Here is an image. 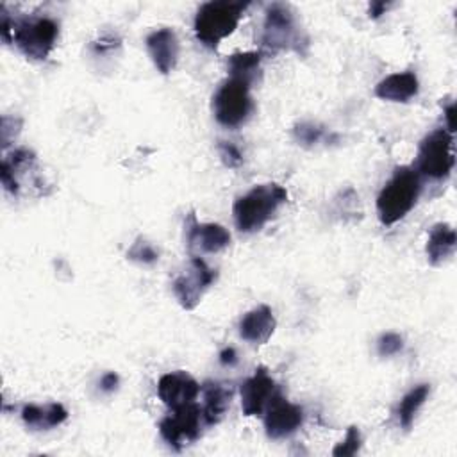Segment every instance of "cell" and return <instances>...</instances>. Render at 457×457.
<instances>
[{
    "mask_svg": "<svg viewBox=\"0 0 457 457\" xmlns=\"http://www.w3.org/2000/svg\"><path fill=\"white\" fill-rule=\"evenodd\" d=\"M403 348V339L396 332H386L377 341V352L380 357L396 355Z\"/></svg>",
    "mask_w": 457,
    "mask_h": 457,
    "instance_id": "d4e9b609",
    "label": "cell"
},
{
    "mask_svg": "<svg viewBox=\"0 0 457 457\" xmlns=\"http://www.w3.org/2000/svg\"><path fill=\"white\" fill-rule=\"evenodd\" d=\"M204 393V407H202V416L205 425H216L221 421L225 416L227 409L230 407L232 400V387L223 384V382H212L207 380L200 387Z\"/></svg>",
    "mask_w": 457,
    "mask_h": 457,
    "instance_id": "e0dca14e",
    "label": "cell"
},
{
    "mask_svg": "<svg viewBox=\"0 0 457 457\" xmlns=\"http://www.w3.org/2000/svg\"><path fill=\"white\" fill-rule=\"evenodd\" d=\"M287 202V191L280 184L268 182L253 186L248 193L239 196L234 202L232 214L236 227L241 232H257L261 230L277 209Z\"/></svg>",
    "mask_w": 457,
    "mask_h": 457,
    "instance_id": "6da1fadb",
    "label": "cell"
},
{
    "mask_svg": "<svg viewBox=\"0 0 457 457\" xmlns=\"http://www.w3.org/2000/svg\"><path fill=\"white\" fill-rule=\"evenodd\" d=\"M300 30L289 5L275 2L266 9L261 43L264 50L275 54L278 50H300Z\"/></svg>",
    "mask_w": 457,
    "mask_h": 457,
    "instance_id": "52a82bcc",
    "label": "cell"
},
{
    "mask_svg": "<svg viewBox=\"0 0 457 457\" xmlns=\"http://www.w3.org/2000/svg\"><path fill=\"white\" fill-rule=\"evenodd\" d=\"M453 112H455V104H450L445 107V118H446V130L453 132Z\"/></svg>",
    "mask_w": 457,
    "mask_h": 457,
    "instance_id": "f546056e",
    "label": "cell"
},
{
    "mask_svg": "<svg viewBox=\"0 0 457 457\" xmlns=\"http://www.w3.org/2000/svg\"><path fill=\"white\" fill-rule=\"evenodd\" d=\"M421 191L420 173L411 166H398L377 196L378 220L384 225L400 221L416 204Z\"/></svg>",
    "mask_w": 457,
    "mask_h": 457,
    "instance_id": "7a4b0ae2",
    "label": "cell"
},
{
    "mask_svg": "<svg viewBox=\"0 0 457 457\" xmlns=\"http://www.w3.org/2000/svg\"><path fill=\"white\" fill-rule=\"evenodd\" d=\"M293 136L295 139L303 145V146H312L316 143H320L325 136V129L318 123H312V121H302L298 125H295L293 129Z\"/></svg>",
    "mask_w": 457,
    "mask_h": 457,
    "instance_id": "7402d4cb",
    "label": "cell"
},
{
    "mask_svg": "<svg viewBox=\"0 0 457 457\" xmlns=\"http://www.w3.org/2000/svg\"><path fill=\"white\" fill-rule=\"evenodd\" d=\"M455 164L453 136L446 129H436L423 137L416 155V171L428 179H446Z\"/></svg>",
    "mask_w": 457,
    "mask_h": 457,
    "instance_id": "8992f818",
    "label": "cell"
},
{
    "mask_svg": "<svg viewBox=\"0 0 457 457\" xmlns=\"http://www.w3.org/2000/svg\"><path fill=\"white\" fill-rule=\"evenodd\" d=\"M218 154L223 164L228 168H239L243 164V155L239 148L230 141H218Z\"/></svg>",
    "mask_w": 457,
    "mask_h": 457,
    "instance_id": "484cf974",
    "label": "cell"
},
{
    "mask_svg": "<svg viewBox=\"0 0 457 457\" xmlns=\"http://www.w3.org/2000/svg\"><path fill=\"white\" fill-rule=\"evenodd\" d=\"M278 393L275 380L266 368L259 366L252 377L241 384V407L245 416H259L266 411L271 398Z\"/></svg>",
    "mask_w": 457,
    "mask_h": 457,
    "instance_id": "8fae6325",
    "label": "cell"
},
{
    "mask_svg": "<svg viewBox=\"0 0 457 457\" xmlns=\"http://www.w3.org/2000/svg\"><path fill=\"white\" fill-rule=\"evenodd\" d=\"M264 412V428L271 439L287 437L295 434L303 423V409L287 402L280 393L271 398Z\"/></svg>",
    "mask_w": 457,
    "mask_h": 457,
    "instance_id": "30bf717a",
    "label": "cell"
},
{
    "mask_svg": "<svg viewBox=\"0 0 457 457\" xmlns=\"http://www.w3.org/2000/svg\"><path fill=\"white\" fill-rule=\"evenodd\" d=\"M387 7H389V4H386V2H371V5H370V18H378V16H382L386 11H387Z\"/></svg>",
    "mask_w": 457,
    "mask_h": 457,
    "instance_id": "f1b7e54d",
    "label": "cell"
},
{
    "mask_svg": "<svg viewBox=\"0 0 457 457\" xmlns=\"http://www.w3.org/2000/svg\"><path fill=\"white\" fill-rule=\"evenodd\" d=\"M145 45H146V50H148V55H150L154 66L162 75H168L175 70L179 54H180V45H179L177 34L170 27L152 30L146 36Z\"/></svg>",
    "mask_w": 457,
    "mask_h": 457,
    "instance_id": "7c38bea8",
    "label": "cell"
},
{
    "mask_svg": "<svg viewBox=\"0 0 457 457\" xmlns=\"http://www.w3.org/2000/svg\"><path fill=\"white\" fill-rule=\"evenodd\" d=\"M430 393V387L428 384H420L416 387H412L398 403V409H396V414H398V421L400 425L407 430L411 428L412 421H414V416L416 412L420 411V407L425 403L427 396Z\"/></svg>",
    "mask_w": 457,
    "mask_h": 457,
    "instance_id": "ffe728a7",
    "label": "cell"
},
{
    "mask_svg": "<svg viewBox=\"0 0 457 457\" xmlns=\"http://www.w3.org/2000/svg\"><path fill=\"white\" fill-rule=\"evenodd\" d=\"M202 420V409L195 402H191L170 409V414H166L159 423V432L171 448L180 450L200 437Z\"/></svg>",
    "mask_w": 457,
    "mask_h": 457,
    "instance_id": "ba28073f",
    "label": "cell"
},
{
    "mask_svg": "<svg viewBox=\"0 0 457 457\" xmlns=\"http://www.w3.org/2000/svg\"><path fill=\"white\" fill-rule=\"evenodd\" d=\"M200 393L198 382L186 371H171L159 378L157 395L170 409L195 402Z\"/></svg>",
    "mask_w": 457,
    "mask_h": 457,
    "instance_id": "4fadbf2b",
    "label": "cell"
},
{
    "mask_svg": "<svg viewBox=\"0 0 457 457\" xmlns=\"http://www.w3.org/2000/svg\"><path fill=\"white\" fill-rule=\"evenodd\" d=\"M359 448H361V432H359L357 427H350L346 430L345 439L334 446L332 455H336V457H348V455L357 453Z\"/></svg>",
    "mask_w": 457,
    "mask_h": 457,
    "instance_id": "cb8c5ba5",
    "label": "cell"
},
{
    "mask_svg": "<svg viewBox=\"0 0 457 457\" xmlns=\"http://www.w3.org/2000/svg\"><path fill=\"white\" fill-rule=\"evenodd\" d=\"M68 418V411L62 403L52 402L46 405L29 403L21 409L23 423L32 430H50L61 425Z\"/></svg>",
    "mask_w": 457,
    "mask_h": 457,
    "instance_id": "d6986e66",
    "label": "cell"
},
{
    "mask_svg": "<svg viewBox=\"0 0 457 457\" xmlns=\"http://www.w3.org/2000/svg\"><path fill=\"white\" fill-rule=\"evenodd\" d=\"M127 257L130 261H136V262H141V264H152V262H155L159 259V252L145 237H137L132 243V246L129 248Z\"/></svg>",
    "mask_w": 457,
    "mask_h": 457,
    "instance_id": "603a6c76",
    "label": "cell"
},
{
    "mask_svg": "<svg viewBox=\"0 0 457 457\" xmlns=\"http://www.w3.org/2000/svg\"><path fill=\"white\" fill-rule=\"evenodd\" d=\"M261 52H239L232 54L227 61L228 73L236 79H243L246 82H252L257 77L259 64H261Z\"/></svg>",
    "mask_w": 457,
    "mask_h": 457,
    "instance_id": "44dd1931",
    "label": "cell"
},
{
    "mask_svg": "<svg viewBox=\"0 0 457 457\" xmlns=\"http://www.w3.org/2000/svg\"><path fill=\"white\" fill-rule=\"evenodd\" d=\"M253 109L250 96V82L230 77L212 96V112L220 125L236 129L243 125Z\"/></svg>",
    "mask_w": 457,
    "mask_h": 457,
    "instance_id": "5b68a950",
    "label": "cell"
},
{
    "mask_svg": "<svg viewBox=\"0 0 457 457\" xmlns=\"http://www.w3.org/2000/svg\"><path fill=\"white\" fill-rule=\"evenodd\" d=\"M230 245V234L218 223H198L191 214V225L187 227V246L200 253H216Z\"/></svg>",
    "mask_w": 457,
    "mask_h": 457,
    "instance_id": "5bb4252c",
    "label": "cell"
},
{
    "mask_svg": "<svg viewBox=\"0 0 457 457\" xmlns=\"http://www.w3.org/2000/svg\"><path fill=\"white\" fill-rule=\"evenodd\" d=\"M59 36V25L48 16H25L12 21V41L29 59H46Z\"/></svg>",
    "mask_w": 457,
    "mask_h": 457,
    "instance_id": "277c9868",
    "label": "cell"
},
{
    "mask_svg": "<svg viewBox=\"0 0 457 457\" xmlns=\"http://www.w3.org/2000/svg\"><path fill=\"white\" fill-rule=\"evenodd\" d=\"M220 362L223 366H234L237 362V355H236V350L234 348H225L221 350L220 353Z\"/></svg>",
    "mask_w": 457,
    "mask_h": 457,
    "instance_id": "83f0119b",
    "label": "cell"
},
{
    "mask_svg": "<svg viewBox=\"0 0 457 457\" xmlns=\"http://www.w3.org/2000/svg\"><path fill=\"white\" fill-rule=\"evenodd\" d=\"M277 321L268 305L248 311L239 321V336L252 345H264L275 332Z\"/></svg>",
    "mask_w": 457,
    "mask_h": 457,
    "instance_id": "9a60e30c",
    "label": "cell"
},
{
    "mask_svg": "<svg viewBox=\"0 0 457 457\" xmlns=\"http://www.w3.org/2000/svg\"><path fill=\"white\" fill-rule=\"evenodd\" d=\"M457 246V236L452 225L448 223H436L430 228L428 239H427V259L432 266L443 264L446 259H450Z\"/></svg>",
    "mask_w": 457,
    "mask_h": 457,
    "instance_id": "ac0fdd59",
    "label": "cell"
},
{
    "mask_svg": "<svg viewBox=\"0 0 457 457\" xmlns=\"http://www.w3.org/2000/svg\"><path fill=\"white\" fill-rule=\"evenodd\" d=\"M118 384H120V378H118V375H116L114 371H109V373H105V375L100 378V389L105 391V393L114 391V389L118 387Z\"/></svg>",
    "mask_w": 457,
    "mask_h": 457,
    "instance_id": "4316f807",
    "label": "cell"
},
{
    "mask_svg": "<svg viewBox=\"0 0 457 457\" xmlns=\"http://www.w3.org/2000/svg\"><path fill=\"white\" fill-rule=\"evenodd\" d=\"M214 277L216 273L207 266V262L202 257L193 255L187 271L180 273L171 284L179 303L187 311L195 309L200 303L204 293L214 282Z\"/></svg>",
    "mask_w": 457,
    "mask_h": 457,
    "instance_id": "9c48e42d",
    "label": "cell"
},
{
    "mask_svg": "<svg viewBox=\"0 0 457 457\" xmlns=\"http://www.w3.org/2000/svg\"><path fill=\"white\" fill-rule=\"evenodd\" d=\"M246 7L248 2L228 0H212L202 4L195 16L196 39L207 48H216L236 30Z\"/></svg>",
    "mask_w": 457,
    "mask_h": 457,
    "instance_id": "3957f363",
    "label": "cell"
},
{
    "mask_svg": "<svg viewBox=\"0 0 457 457\" xmlns=\"http://www.w3.org/2000/svg\"><path fill=\"white\" fill-rule=\"evenodd\" d=\"M418 91L420 82L412 71L391 73L386 79H382L375 87V95L380 100L387 102H409L418 95Z\"/></svg>",
    "mask_w": 457,
    "mask_h": 457,
    "instance_id": "2e32d148",
    "label": "cell"
}]
</instances>
